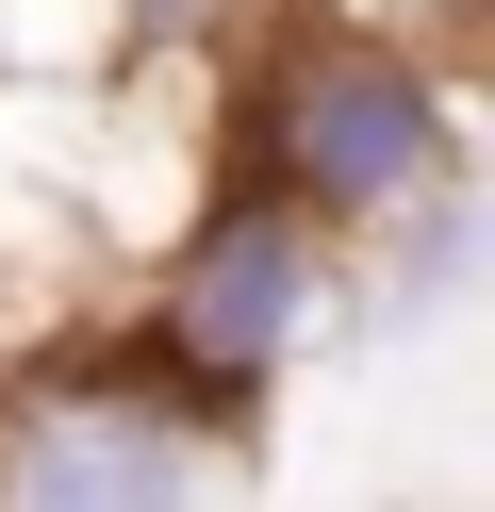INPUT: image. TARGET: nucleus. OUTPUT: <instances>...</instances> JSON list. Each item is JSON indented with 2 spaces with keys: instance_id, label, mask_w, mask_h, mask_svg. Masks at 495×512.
I'll return each instance as SVG.
<instances>
[{
  "instance_id": "20e7f679",
  "label": "nucleus",
  "mask_w": 495,
  "mask_h": 512,
  "mask_svg": "<svg viewBox=\"0 0 495 512\" xmlns=\"http://www.w3.org/2000/svg\"><path fill=\"white\" fill-rule=\"evenodd\" d=\"M149 17H231V0H149Z\"/></svg>"
},
{
  "instance_id": "7ed1b4c3",
  "label": "nucleus",
  "mask_w": 495,
  "mask_h": 512,
  "mask_svg": "<svg viewBox=\"0 0 495 512\" xmlns=\"http://www.w3.org/2000/svg\"><path fill=\"white\" fill-rule=\"evenodd\" d=\"M297 314H314V248H297V215H231V232L182 265L165 331H182V364H215V380H264Z\"/></svg>"
},
{
  "instance_id": "f03ea898",
  "label": "nucleus",
  "mask_w": 495,
  "mask_h": 512,
  "mask_svg": "<svg viewBox=\"0 0 495 512\" xmlns=\"http://www.w3.org/2000/svg\"><path fill=\"white\" fill-rule=\"evenodd\" d=\"M198 463L165 413H116V397H50L17 446H0V512H182Z\"/></svg>"
},
{
  "instance_id": "f257e3e1",
  "label": "nucleus",
  "mask_w": 495,
  "mask_h": 512,
  "mask_svg": "<svg viewBox=\"0 0 495 512\" xmlns=\"http://www.w3.org/2000/svg\"><path fill=\"white\" fill-rule=\"evenodd\" d=\"M281 149H297V182H314L330 215H396V199L446 182V116H429V83L380 67V50H347V67L297 83V100H281Z\"/></svg>"
}]
</instances>
